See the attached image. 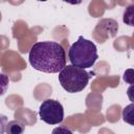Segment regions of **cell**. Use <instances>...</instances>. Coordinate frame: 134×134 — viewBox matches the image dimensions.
Returning a JSON list of instances; mask_svg holds the SVG:
<instances>
[{
  "mask_svg": "<svg viewBox=\"0 0 134 134\" xmlns=\"http://www.w3.org/2000/svg\"><path fill=\"white\" fill-rule=\"evenodd\" d=\"M51 134H73L72 131L66 127H63V126H60V127H57L52 130Z\"/></svg>",
  "mask_w": 134,
  "mask_h": 134,
  "instance_id": "obj_9",
  "label": "cell"
},
{
  "mask_svg": "<svg viewBox=\"0 0 134 134\" xmlns=\"http://www.w3.org/2000/svg\"><path fill=\"white\" fill-rule=\"evenodd\" d=\"M28 61L31 67L38 71L57 73L66 67V53L58 42H37L29 50Z\"/></svg>",
  "mask_w": 134,
  "mask_h": 134,
  "instance_id": "obj_1",
  "label": "cell"
},
{
  "mask_svg": "<svg viewBox=\"0 0 134 134\" xmlns=\"http://www.w3.org/2000/svg\"><path fill=\"white\" fill-rule=\"evenodd\" d=\"M127 95H128L129 99L134 104V84L131 85V86L128 88V90H127Z\"/></svg>",
  "mask_w": 134,
  "mask_h": 134,
  "instance_id": "obj_10",
  "label": "cell"
},
{
  "mask_svg": "<svg viewBox=\"0 0 134 134\" xmlns=\"http://www.w3.org/2000/svg\"><path fill=\"white\" fill-rule=\"evenodd\" d=\"M25 130V126L22 121L18 119H14L7 122L5 127L6 134H23Z\"/></svg>",
  "mask_w": 134,
  "mask_h": 134,
  "instance_id": "obj_5",
  "label": "cell"
},
{
  "mask_svg": "<svg viewBox=\"0 0 134 134\" xmlns=\"http://www.w3.org/2000/svg\"><path fill=\"white\" fill-rule=\"evenodd\" d=\"M122 119L125 122L134 126V104L126 106L122 110Z\"/></svg>",
  "mask_w": 134,
  "mask_h": 134,
  "instance_id": "obj_6",
  "label": "cell"
},
{
  "mask_svg": "<svg viewBox=\"0 0 134 134\" xmlns=\"http://www.w3.org/2000/svg\"><path fill=\"white\" fill-rule=\"evenodd\" d=\"M39 115L44 122L48 125H58L64 120V108L59 100L48 98L40 105Z\"/></svg>",
  "mask_w": 134,
  "mask_h": 134,
  "instance_id": "obj_4",
  "label": "cell"
},
{
  "mask_svg": "<svg viewBox=\"0 0 134 134\" xmlns=\"http://www.w3.org/2000/svg\"><path fill=\"white\" fill-rule=\"evenodd\" d=\"M122 21L129 26H134V4L128 5L122 15Z\"/></svg>",
  "mask_w": 134,
  "mask_h": 134,
  "instance_id": "obj_7",
  "label": "cell"
},
{
  "mask_svg": "<svg viewBox=\"0 0 134 134\" xmlns=\"http://www.w3.org/2000/svg\"><path fill=\"white\" fill-rule=\"evenodd\" d=\"M122 80H124L127 84L133 85V84H134V69H131V68L127 69V70L124 72Z\"/></svg>",
  "mask_w": 134,
  "mask_h": 134,
  "instance_id": "obj_8",
  "label": "cell"
},
{
  "mask_svg": "<svg viewBox=\"0 0 134 134\" xmlns=\"http://www.w3.org/2000/svg\"><path fill=\"white\" fill-rule=\"evenodd\" d=\"M68 58L71 65L85 69L90 68L95 64L98 54L95 44L80 36L77 41L70 46Z\"/></svg>",
  "mask_w": 134,
  "mask_h": 134,
  "instance_id": "obj_2",
  "label": "cell"
},
{
  "mask_svg": "<svg viewBox=\"0 0 134 134\" xmlns=\"http://www.w3.org/2000/svg\"><path fill=\"white\" fill-rule=\"evenodd\" d=\"M93 75V72H88L83 68L67 65L61 72H59V82L62 88L67 92L76 93L87 87L89 80Z\"/></svg>",
  "mask_w": 134,
  "mask_h": 134,
  "instance_id": "obj_3",
  "label": "cell"
}]
</instances>
